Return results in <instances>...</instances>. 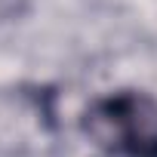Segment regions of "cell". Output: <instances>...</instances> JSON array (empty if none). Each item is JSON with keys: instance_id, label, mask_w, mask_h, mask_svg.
<instances>
[{"instance_id": "1", "label": "cell", "mask_w": 157, "mask_h": 157, "mask_svg": "<svg viewBox=\"0 0 157 157\" xmlns=\"http://www.w3.org/2000/svg\"><path fill=\"white\" fill-rule=\"evenodd\" d=\"M90 136L123 157H157V99L148 93H114L86 114Z\"/></svg>"}]
</instances>
